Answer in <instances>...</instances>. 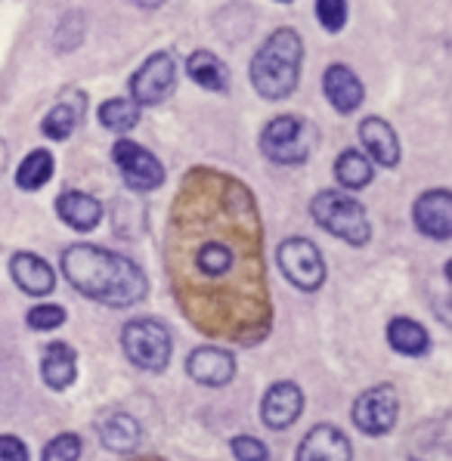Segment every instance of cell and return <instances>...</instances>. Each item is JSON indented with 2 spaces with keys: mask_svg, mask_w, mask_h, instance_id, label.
Listing matches in <instances>:
<instances>
[{
  "mask_svg": "<svg viewBox=\"0 0 452 461\" xmlns=\"http://www.w3.org/2000/svg\"><path fill=\"white\" fill-rule=\"evenodd\" d=\"M165 267L176 307L211 338L258 344L270 331V288L258 202L214 167L186 174L174 198Z\"/></svg>",
  "mask_w": 452,
  "mask_h": 461,
  "instance_id": "obj_1",
  "label": "cell"
},
{
  "mask_svg": "<svg viewBox=\"0 0 452 461\" xmlns=\"http://www.w3.org/2000/svg\"><path fill=\"white\" fill-rule=\"evenodd\" d=\"M56 214L66 226H72L77 232H90L100 226L103 220V204L87 193H62L56 198Z\"/></svg>",
  "mask_w": 452,
  "mask_h": 461,
  "instance_id": "obj_18",
  "label": "cell"
},
{
  "mask_svg": "<svg viewBox=\"0 0 452 461\" xmlns=\"http://www.w3.org/2000/svg\"><path fill=\"white\" fill-rule=\"evenodd\" d=\"M84 105H87V96H84L81 90H68V94L62 96L50 112H47L44 122H41L44 137H50V140L72 137V131H75L77 122H81V115H84Z\"/></svg>",
  "mask_w": 452,
  "mask_h": 461,
  "instance_id": "obj_20",
  "label": "cell"
},
{
  "mask_svg": "<svg viewBox=\"0 0 452 461\" xmlns=\"http://www.w3.org/2000/svg\"><path fill=\"white\" fill-rule=\"evenodd\" d=\"M316 16L326 32H341L348 25V0H316Z\"/></svg>",
  "mask_w": 452,
  "mask_h": 461,
  "instance_id": "obj_29",
  "label": "cell"
},
{
  "mask_svg": "<svg viewBox=\"0 0 452 461\" xmlns=\"http://www.w3.org/2000/svg\"><path fill=\"white\" fill-rule=\"evenodd\" d=\"M276 260L282 276L301 292H320L326 282V260L310 239H285L276 251Z\"/></svg>",
  "mask_w": 452,
  "mask_h": 461,
  "instance_id": "obj_7",
  "label": "cell"
},
{
  "mask_svg": "<svg viewBox=\"0 0 452 461\" xmlns=\"http://www.w3.org/2000/svg\"><path fill=\"white\" fill-rule=\"evenodd\" d=\"M279 4H292V0H279Z\"/></svg>",
  "mask_w": 452,
  "mask_h": 461,
  "instance_id": "obj_33",
  "label": "cell"
},
{
  "mask_svg": "<svg viewBox=\"0 0 452 461\" xmlns=\"http://www.w3.org/2000/svg\"><path fill=\"white\" fill-rule=\"evenodd\" d=\"M186 75L193 77L199 87L214 90V94H223V90L230 87V72H226V66L211 50H195V53L189 56Z\"/></svg>",
  "mask_w": 452,
  "mask_h": 461,
  "instance_id": "obj_22",
  "label": "cell"
},
{
  "mask_svg": "<svg viewBox=\"0 0 452 461\" xmlns=\"http://www.w3.org/2000/svg\"><path fill=\"white\" fill-rule=\"evenodd\" d=\"M359 140H363L366 152L372 155V161H378L381 167L400 165V140L384 118H366L359 124Z\"/></svg>",
  "mask_w": 452,
  "mask_h": 461,
  "instance_id": "obj_17",
  "label": "cell"
},
{
  "mask_svg": "<svg viewBox=\"0 0 452 461\" xmlns=\"http://www.w3.org/2000/svg\"><path fill=\"white\" fill-rule=\"evenodd\" d=\"M25 319L34 331H53L66 322V310H62L59 303H38V307L28 310Z\"/></svg>",
  "mask_w": 452,
  "mask_h": 461,
  "instance_id": "obj_28",
  "label": "cell"
},
{
  "mask_svg": "<svg viewBox=\"0 0 452 461\" xmlns=\"http://www.w3.org/2000/svg\"><path fill=\"white\" fill-rule=\"evenodd\" d=\"M415 226L421 236L434 239V242H447L452 236V195L449 189H430L415 202L412 208Z\"/></svg>",
  "mask_w": 452,
  "mask_h": 461,
  "instance_id": "obj_11",
  "label": "cell"
},
{
  "mask_svg": "<svg viewBox=\"0 0 452 461\" xmlns=\"http://www.w3.org/2000/svg\"><path fill=\"white\" fill-rule=\"evenodd\" d=\"M232 456H236V461H267L270 458V452H267V446L260 443L258 437H232L230 443Z\"/></svg>",
  "mask_w": 452,
  "mask_h": 461,
  "instance_id": "obj_30",
  "label": "cell"
},
{
  "mask_svg": "<svg viewBox=\"0 0 452 461\" xmlns=\"http://www.w3.org/2000/svg\"><path fill=\"white\" fill-rule=\"evenodd\" d=\"M137 122H140V105L133 99H109V103L100 105V124L105 131L127 133L137 127Z\"/></svg>",
  "mask_w": 452,
  "mask_h": 461,
  "instance_id": "obj_26",
  "label": "cell"
},
{
  "mask_svg": "<svg viewBox=\"0 0 452 461\" xmlns=\"http://www.w3.org/2000/svg\"><path fill=\"white\" fill-rule=\"evenodd\" d=\"M303 412V390L294 384V381H279L264 393V402H260V418H264L267 428L273 430H285L292 428L294 421Z\"/></svg>",
  "mask_w": 452,
  "mask_h": 461,
  "instance_id": "obj_12",
  "label": "cell"
},
{
  "mask_svg": "<svg viewBox=\"0 0 452 461\" xmlns=\"http://www.w3.org/2000/svg\"><path fill=\"white\" fill-rule=\"evenodd\" d=\"M353 415V424L363 430L366 437H384L393 430L397 424V415H400V396L397 390L391 384H378V387H369L366 393L357 396L350 409Z\"/></svg>",
  "mask_w": 452,
  "mask_h": 461,
  "instance_id": "obj_8",
  "label": "cell"
},
{
  "mask_svg": "<svg viewBox=\"0 0 452 461\" xmlns=\"http://www.w3.org/2000/svg\"><path fill=\"white\" fill-rule=\"evenodd\" d=\"M387 344L402 357H425L430 347V335L425 331V325L415 322V319L397 316L387 325Z\"/></svg>",
  "mask_w": 452,
  "mask_h": 461,
  "instance_id": "obj_21",
  "label": "cell"
},
{
  "mask_svg": "<svg viewBox=\"0 0 452 461\" xmlns=\"http://www.w3.org/2000/svg\"><path fill=\"white\" fill-rule=\"evenodd\" d=\"M131 4L143 6V10H152V6H161V4H165V0H131Z\"/></svg>",
  "mask_w": 452,
  "mask_h": 461,
  "instance_id": "obj_32",
  "label": "cell"
},
{
  "mask_svg": "<svg viewBox=\"0 0 452 461\" xmlns=\"http://www.w3.org/2000/svg\"><path fill=\"white\" fill-rule=\"evenodd\" d=\"M81 458V437L77 434H59L44 446L41 461H77Z\"/></svg>",
  "mask_w": 452,
  "mask_h": 461,
  "instance_id": "obj_27",
  "label": "cell"
},
{
  "mask_svg": "<svg viewBox=\"0 0 452 461\" xmlns=\"http://www.w3.org/2000/svg\"><path fill=\"white\" fill-rule=\"evenodd\" d=\"M146 461H152V458H146Z\"/></svg>",
  "mask_w": 452,
  "mask_h": 461,
  "instance_id": "obj_34",
  "label": "cell"
},
{
  "mask_svg": "<svg viewBox=\"0 0 452 461\" xmlns=\"http://www.w3.org/2000/svg\"><path fill=\"white\" fill-rule=\"evenodd\" d=\"M41 378L50 390H68L77 378V357L68 344L56 340V344L44 347V357H41Z\"/></svg>",
  "mask_w": 452,
  "mask_h": 461,
  "instance_id": "obj_19",
  "label": "cell"
},
{
  "mask_svg": "<svg viewBox=\"0 0 452 461\" xmlns=\"http://www.w3.org/2000/svg\"><path fill=\"white\" fill-rule=\"evenodd\" d=\"M53 176V155L47 149H34L32 155H25L23 165L16 170V186L25 189V193H34V189L47 186Z\"/></svg>",
  "mask_w": 452,
  "mask_h": 461,
  "instance_id": "obj_25",
  "label": "cell"
},
{
  "mask_svg": "<svg viewBox=\"0 0 452 461\" xmlns=\"http://www.w3.org/2000/svg\"><path fill=\"white\" fill-rule=\"evenodd\" d=\"M0 461H28V449L19 437L0 434Z\"/></svg>",
  "mask_w": 452,
  "mask_h": 461,
  "instance_id": "obj_31",
  "label": "cell"
},
{
  "mask_svg": "<svg viewBox=\"0 0 452 461\" xmlns=\"http://www.w3.org/2000/svg\"><path fill=\"white\" fill-rule=\"evenodd\" d=\"M100 439L109 452H133L140 446V421L124 412L109 415L100 424Z\"/></svg>",
  "mask_w": 452,
  "mask_h": 461,
  "instance_id": "obj_23",
  "label": "cell"
},
{
  "mask_svg": "<svg viewBox=\"0 0 452 461\" xmlns=\"http://www.w3.org/2000/svg\"><path fill=\"white\" fill-rule=\"evenodd\" d=\"M122 347L137 368L165 372L171 363V331L155 319H133L122 331Z\"/></svg>",
  "mask_w": 452,
  "mask_h": 461,
  "instance_id": "obj_6",
  "label": "cell"
},
{
  "mask_svg": "<svg viewBox=\"0 0 452 461\" xmlns=\"http://www.w3.org/2000/svg\"><path fill=\"white\" fill-rule=\"evenodd\" d=\"M62 273L75 292L105 307H131L149 292L143 269L133 260L96 245H68L62 251Z\"/></svg>",
  "mask_w": 452,
  "mask_h": 461,
  "instance_id": "obj_2",
  "label": "cell"
},
{
  "mask_svg": "<svg viewBox=\"0 0 452 461\" xmlns=\"http://www.w3.org/2000/svg\"><path fill=\"white\" fill-rule=\"evenodd\" d=\"M310 214L322 230L353 248L366 245L372 239V223L366 217V208L348 193L326 189V193H320L310 202Z\"/></svg>",
  "mask_w": 452,
  "mask_h": 461,
  "instance_id": "obj_4",
  "label": "cell"
},
{
  "mask_svg": "<svg viewBox=\"0 0 452 461\" xmlns=\"http://www.w3.org/2000/svg\"><path fill=\"white\" fill-rule=\"evenodd\" d=\"M372 174H375L372 161L366 158L363 152H357V149H348V152L338 155L335 176H338V183H341L344 189H363V186H369Z\"/></svg>",
  "mask_w": 452,
  "mask_h": 461,
  "instance_id": "obj_24",
  "label": "cell"
},
{
  "mask_svg": "<svg viewBox=\"0 0 452 461\" xmlns=\"http://www.w3.org/2000/svg\"><path fill=\"white\" fill-rule=\"evenodd\" d=\"M186 372L204 387H223L236 375V359L223 347H195L186 359Z\"/></svg>",
  "mask_w": 452,
  "mask_h": 461,
  "instance_id": "obj_13",
  "label": "cell"
},
{
  "mask_svg": "<svg viewBox=\"0 0 452 461\" xmlns=\"http://www.w3.org/2000/svg\"><path fill=\"white\" fill-rule=\"evenodd\" d=\"M303 44L294 28H279L251 59V84L264 99H285L301 81Z\"/></svg>",
  "mask_w": 452,
  "mask_h": 461,
  "instance_id": "obj_3",
  "label": "cell"
},
{
  "mask_svg": "<svg viewBox=\"0 0 452 461\" xmlns=\"http://www.w3.org/2000/svg\"><path fill=\"white\" fill-rule=\"evenodd\" d=\"M10 276L25 294L32 297H47L56 288V273L44 258L32 251H16L10 260Z\"/></svg>",
  "mask_w": 452,
  "mask_h": 461,
  "instance_id": "obj_14",
  "label": "cell"
},
{
  "mask_svg": "<svg viewBox=\"0 0 452 461\" xmlns=\"http://www.w3.org/2000/svg\"><path fill=\"white\" fill-rule=\"evenodd\" d=\"M353 446L350 439L331 424H316L307 437L301 439L298 461H350Z\"/></svg>",
  "mask_w": 452,
  "mask_h": 461,
  "instance_id": "obj_15",
  "label": "cell"
},
{
  "mask_svg": "<svg viewBox=\"0 0 452 461\" xmlns=\"http://www.w3.org/2000/svg\"><path fill=\"white\" fill-rule=\"evenodd\" d=\"M112 161H115L118 174L133 193H152L165 183V167L155 158L149 149L131 143V140H118L112 149Z\"/></svg>",
  "mask_w": 452,
  "mask_h": 461,
  "instance_id": "obj_9",
  "label": "cell"
},
{
  "mask_svg": "<svg viewBox=\"0 0 452 461\" xmlns=\"http://www.w3.org/2000/svg\"><path fill=\"white\" fill-rule=\"evenodd\" d=\"M176 81V66L171 53H155L131 77V99L137 105H158L171 96Z\"/></svg>",
  "mask_w": 452,
  "mask_h": 461,
  "instance_id": "obj_10",
  "label": "cell"
},
{
  "mask_svg": "<svg viewBox=\"0 0 452 461\" xmlns=\"http://www.w3.org/2000/svg\"><path fill=\"white\" fill-rule=\"evenodd\" d=\"M316 146V131L310 122L294 115H279L260 133V152L276 165H303Z\"/></svg>",
  "mask_w": 452,
  "mask_h": 461,
  "instance_id": "obj_5",
  "label": "cell"
},
{
  "mask_svg": "<svg viewBox=\"0 0 452 461\" xmlns=\"http://www.w3.org/2000/svg\"><path fill=\"white\" fill-rule=\"evenodd\" d=\"M322 87H326V99L341 115H350L363 105V81L348 66H329V72L322 75Z\"/></svg>",
  "mask_w": 452,
  "mask_h": 461,
  "instance_id": "obj_16",
  "label": "cell"
}]
</instances>
